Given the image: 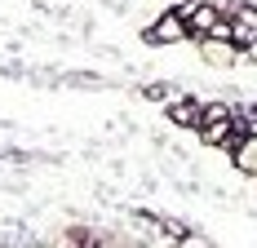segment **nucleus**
Here are the masks:
<instances>
[{
	"instance_id": "nucleus-1",
	"label": "nucleus",
	"mask_w": 257,
	"mask_h": 248,
	"mask_svg": "<svg viewBox=\"0 0 257 248\" xmlns=\"http://www.w3.org/2000/svg\"><path fill=\"white\" fill-rule=\"evenodd\" d=\"M231 155H235V164H239L244 173L257 177V133H235L231 138Z\"/></svg>"
},
{
	"instance_id": "nucleus-2",
	"label": "nucleus",
	"mask_w": 257,
	"mask_h": 248,
	"mask_svg": "<svg viewBox=\"0 0 257 248\" xmlns=\"http://www.w3.org/2000/svg\"><path fill=\"white\" fill-rule=\"evenodd\" d=\"M147 36H151V40H160V45H164V40H186V36H191V31H186V23H182L178 14H164V18H160V23H155L151 31H147Z\"/></svg>"
},
{
	"instance_id": "nucleus-3",
	"label": "nucleus",
	"mask_w": 257,
	"mask_h": 248,
	"mask_svg": "<svg viewBox=\"0 0 257 248\" xmlns=\"http://www.w3.org/2000/svg\"><path fill=\"white\" fill-rule=\"evenodd\" d=\"M204 58L208 62H231L235 53H231V45H213V40H204Z\"/></svg>"
},
{
	"instance_id": "nucleus-4",
	"label": "nucleus",
	"mask_w": 257,
	"mask_h": 248,
	"mask_svg": "<svg viewBox=\"0 0 257 248\" xmlns=\"http://www.w3.org/2000/svg\"><path fill=\"white\" fill-rule=\"evenodd\" d=\"M178 248H213V244H208L204 235H195V230H182V235H178Z\"/></svg>"
},
{
	"instance_id": "nucleus-5",
	"label": "nucleus",
	"mask_w": 257,
	"mask_h": 248,
	"mask_svg": "<svg viewBox=\"0 0 257 248\" xmlns=\"http://www.w3.org/2000/svg\"><path fill=\"white\" fill-rule=\"evenodd\" d=\"M244 58H248V62H257V40H248V45H244Z\"/></svg>"
}]
</instances>
